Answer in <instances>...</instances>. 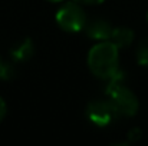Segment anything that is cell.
I'll list each match as a JSON object with an SVG mask.
<instances>
[{"label":"cell","instance_id":"6da1fadb","mask_svg":"<svg viewBox=\"0 0 148 146\" xmlns=\"http://www.w3.org/2000/svg\"><path fill=\"white\" fill-rule=\"evenodd\" d=\"M106 80L108 83H106L105 92L109 97L108 100L112 105L115 113L118 116H127V117L135 116L138 112L140 103L137 96L125 86V80H127L125 73L118 69Z\"/></svg>","mask_w":148,"mask_h":146},{"label":"cell","instance_id":"7a4b0ae2","mask_svg":"<svg viewBox=\"0 0 148 146\" xmlns=\"http://www.w3.org/2000/svg\"><path fill=\"white\" fill-rule=\"evenodd\" d=\"M118 48L111 40H102L92 46L88 53V66L91 72L101 79L111 77L118 67Z\"/></svg>","mask_w":148,"mask_h":146},{"label":"cell","instance_id":"3957f363","mask_svg":"<svg viewBox=\"0 0 148 146\" xmlns=\"http://www.w3.org/2000/svg\"><path fill=\"white\" fill-rule=\"evenodd\" d=\"M86 22L88 19L85 10L75 1H69L63 4L56 13V23L62 30L69 33L84 30Z\"/></svg>","mask_w":148,"mask_h":146},{"label":"cell","instance_id":"277c9868","mask_svg":"<svg viewBox=\"0 0 148 146\" xmlns=\"http://www.w3.org/2000/svg\"><path fill=\"white\" fill-rule=\"evenodd\" d=\"M88 119L97 126H108L118 115L115 113L109 100H92L86 106Z\"/></svg>","mask_w":148,"mask_h":146},{"label":"cell","instance_id":"5b68a950","mask_svg":"<svg viewBox=\"0 0 148 146\" xmlns=\"http://www.w3.org/2000/svg\"><path fill=\"white\" fill-rule=\"evenodd\" d=\"M84 29L91 39L102 42V40H109L114 27L103 19H94L91 22H86Z\"/></svg>","mask_w":148,"mask_h":146},{"label":"cell","instance_id":"8992f818","mask_svg":"<svg viewBox=\"0 0 148 146\" xmlns=\"http://www.w3.org/2000/svg\"><path fill=\"white\" fill-rule=\"evenodd\" d=\"M33 53H35V46L32 39L29 37L14 43L10 49V57L14 62H26L33 56Z\"/></svg>","mask_w":148,"mask_h":146},{"label":"cell","instance_id":"52a82bcc","mask_svg":"<svg viewBox=\"0 0 148 146\" xmlns=\"http://www.w3.org/2000/svg\"><path fill=\"white\" fill-rule=\"evenodd\" d=\"M109 40L118 49L128 48V46H131V43L134 42V32H132L130 27H124V26L114 27Z\"/></svg>","mask_w":148,"mask_h":146},{"label":"cell","instance_id":"ba28073f","mask_svg":"<svg viewBox=\"0 0 148 146\" xmlns=\"http://www.w3.org/2000/svg\"><path fill=\"white\" fill-rule=\"evenodd\" d=\"M137 60L141 66H147L148 67V37L144 39L138 46H137Z\"/></svg>","mask_w":148,"mask_h":146},{"label":"cell","instance_id":"9c48e42d","mask_svg":"<svg viewBox=\"0 0 148 146\" xmlns=\"http://www.w3.org/2000/svg\"><path fill=\"white\" fill-rule=\"evenodd\" d=\"M16 75L14 66L9 62H0V79L1 80H10Z\"/></svg>","mask_w":148,"mask_h":146},{"label":"cell","instance_id":"30bf717a","mask_svg":"<svg viewBox=\"0 0 148 146\" xmlns=\"http://www.w3.org/2000/svg\"><path fill=\"white\" fill-rule=\"evenodd\" d=\"M128 141L130 142H138L140 139H141V136H143V132H141V129L140 128H132L130 132H128Z\"/></svg>","mask_w":148,"mask_h":146},{"label":"cell","instance_id":"8fae6325","mask_svg":"<svg viewBox=\"0 0 148 146\" xmlns=\"http://www.w3.org/2000/svg\"><path fill=\"white\" fill-rule=\"evenodd\" d=\"M6 112H7L6 103H4V100L0 97V120H3V117L6 116Z\"/></svg>","mask_w":148,"mask_h":146},{"label":"cell","instance_id":"7c38bea8","mask_svg":"<svg viewBox=\"0 0 148 146\" xmlns=\"http://www.w3.org/2000/svg\"><path fill=\"white\" fill-rule=\"evenodd\" d=\"M78 3H84V4H99L103 0H76Z\"/></svg>","mask_w":148,"mask_h":146},{"label":"cell","instance_id":"4fadbf2b","mask_svg":"<svg viewBox=\"0 0 148 146\" xmlns=\"http://www.w3.org/2000/svg\"><path fill=\"white\" fill-rule=\"evenodd\" d=\"M48 1H52V3H59V1H63V0H48Z\"/></svg>","mask_w":148,"mask_h":146},{"label":"cell","instance_id":"5bb4252c","mask_svg":"<svg viewBox=\"0 0 148 146\" xmlns=\"http://www.w3.org/2000/svg\"><path fill=\"white\" fill-rule=\"evenodd\" d=\"M0 62H1V59H0Z\"/></svg>","mask_w":148,"mask_h":146},{"label":"cell","instance_id":"9a60e30c","mask_svg":"<svg viewBox=\"0 0 148 146\" xmlns=\"http://www.w3.org/2000/svg\"><path fill=\"white\" fill-rule=\"evenodd\" d=\"M147 19H148V16H147Z\"/></svg>","mask_w":148,"mask_h":146}]
</instances>
